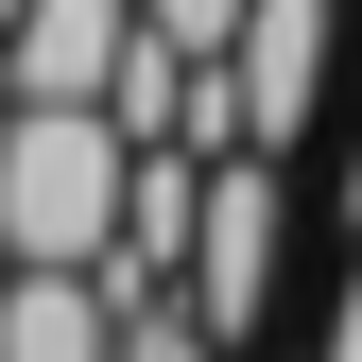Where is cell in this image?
<instances>
[{
    "label": "cell",
    "mask_w": 362,
    "mask_h": 362,
    "mask_svg": "<svg viewBox=\"0 0 362 362\" xmlns=\"http://www.w3.org/2000/svg\"><path fill=\"white\" fill-rule=\"evenodd\" d=\"M121 190H139L121 104H18L0 121V259H86V276H104Z\"/></svg>",
    "instance_id": "6da1fadb"
},
{
    "label": "cell",
    "mask_w": 362,
    "mask_h": 362,
    "mask_svg": "<svg viewBox=\"0 0 362 362\" xmlns=\"http://www.w3.org/2000/svg\"><path fill=\"white\" fill-rule=\"evenodd\" d=\"M310 104H328V0H259L242 18V52H224V156H293L310 139Z\"/></svg>",
    "instance_id": "7a4b0ae2"
},
{
    "label": "cell",
    "mask_w": 362,
    "mask_h": 362,
    "mask_svg": "<svg viewBox=\"0 0 362 362\" xmlns=\"http://www.w3.org/2000/svg\"><path fill=\"white\" fill-rule=\"evenodd\" d=\"M259 293H276V156H207V224H190V310H207V328L224 345H242L259 328Z\"/></svg>",
    "instance_id": "3957f363"
},
{
    "label": "cell",
    "mask_w": 362,
    "mask_h": 362,
    "mask_svg": "<svg viewBox=\"0 0 362 362\" xmlns=\"http://www.w3.org/2000/svg\"><path fill=\"white\" fill-rule=\"evenodd\" d=\"M121 52H139V0H18V35H0L18 104H104Z\"/></svg>",
    "instance_id": "277c9868"
},
{
    "label": "cell",
    "mask_w": 362,
    "mask_h": 362,
    "mask_svg": "<svg viewBox=\"0 0 362 362\" xmlns=\"http://www.w3.org/2000/svg\"><path fill=\"white\" fill-rule=\"evenodd\" d=\"M0 362H121V293L86 259H0Z\"/></svg>",
    "instance_id": "5b68a950"
},
{
    "label": "cell",
    "mask_w": 362,
    "mask_h": 362,
    "mask_svg": "<svg viewBox=\"0 0 362 362\" xmlns=\"http://www.w3.org/2000/svg\"><path fill=\"white\" fill-rule=\"evenodd\" d=\"M242 18H259V0H139V35H173L190 69H207V52H242Z\"/></svg>",
    "instance_id": "8992f818"
},
{
    "label": "cell",
    "mask_w": 362,
    "mask_h": 362,
    "mask_svg": "<svg viewBox=\"0 0 362 362\" xmlns=\"http://www.w3.org/2000/svg\"><path fill=\"white\" fill-rule=\"evenodd\" d=\"M0 121H18V69H0Z\"/></svg>",
    "instance_id": "52a82bcc"
}]
</instances>
